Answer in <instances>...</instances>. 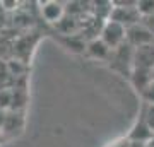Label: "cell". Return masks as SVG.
I'll use <instances>...</instances> for the list:
<instances>
[{
  "label": "cell",
  "mask_w": 154,
  "mask_h": 147,
  "mask_svg": "<svg viewBox=\"0 0 154 147\" xmlns=\"http://www.w3.org/2000/svg\"><path fill=\"white\" fill-rule=\"evenodd\" d=\"M108 21H115L123 27L139 24L142 21V17L137 11V2H113V11Z\"/></svg>",
  "instance_id": "6da1fadb"
},
{
  "label": "cell",
  "mask_w": 154,
  "mask_h": 147,
  "mask_svg": "<svg viewBox=\"0 0 154 147\" xmlns=\"http://www.w3.org/2000/svg\"><path fill=\"white\" fill-rule=\"evenodd\" d=\"M110 67L118 70L120 74H125V75L130 77L134 69V48L130 44L123 43L120 48H116L111 51L110 57Z\"/></svg>",
  "instance_id": "7a4b0ae2"
},
{
  "label": "cell",
  "mask_w": 154,
  "mask_h": 147,
  "mask_svg": "<svg viewBox=\"0 0 154 147\" xmlns=\"http://www.w3.org/2000/svg\"><path fill=\"white\" fill-rule=\"evenodd\" d=\"M99 38L103 39L111 50H116L127 41V27H123L122 24H118L115 21H106L103 29H101Z\"/></svg>",
  "instance_id": "3957f363"
},
{
  "label": "cell",
  "mask_w": 154,
  "mask_h": 147,
  "mask_svg": "<svg viewBox=\"0 0 154 147\" xmlns=\"http://www.w3.org/2000/svg\"><path fill=\"white\" fill-rule=\"evenodd\" d=\"M125 43L130 44L132 48H140V46H146V44H152L154 36L142 22H139V24H134V26L127 27V41Z\"/></svg>",
  "instance_id": "277c9868"
},
{
  "label": "cell",
  "mask_w": 154,
  "mask_h": 147,
  "mask_svg": "<svg viewBox=\"0 0 154 147\" xmlns=\"http://www.w3.org/2000/svg\"><path fill=\"white\" fill-rule=\"evenodd\" d=\"M154 69V43L140 48H134V69L132 70H149Z\"/></svg>",
  "instance_id": "5b68a950"
},
{
  "label": "cell",
  "mask_w": 154,
  "mask_h": 147,
  "mask_svg": "<svg viewBox=\"0 0 154 147\" xmlns=\"http://www.w3.org/2000/svg\"><path fill=\"white\" fill-rule=\"evenodd\" d=\"M86 51L91 58H98V60H110L111 51L113 50L103 41L101 38H94L86 44Z\"/></svg>",
  "instance_id": "8992f818"
},
{
  "label": "cell",
  "mask_w": 154,
  "mask_h": 147,
  "mask_svg": "<svg viewBox=\"0 0 154 147\" xmlns=\"http://www.w3.org/2000/svg\"><path fill=\"white\" fill-rule=\"evenodd\" d=\"M63 14H65V9L60 2H46L41 7V16L48 22H60L63 19Z\"/></svg>",
  "instance_id": "52a82bcc"
},
{
  "label": "cell",
  "mask_w": 154,
  "mask_h": 147,
  "mask_svg": "<svg viewBox=\"0 0 154 147\" xmlns=\"http://www.w3.org/2000/svg\"><path fill=\"white\" fill-rule=\"evenodd\" d=\"M130 82H132V86L137 89L139 93L142 94L147 86L152 82V72L149 70H132L130 74Z\"/></svg>",
  "instance_id": "ba28073f"
},
{
  "label": "cell",
  "mask_w": 154,
  "mask_h": 147,
  "mask_svg": "<svg viewBox=\"0 0 154 147\" xmlns=\"http://www.w3.org/2000/svg\"><path fill=\"white\" fill-rule=\"evenodd\" d=\"M152 137H154L152 130L149 128V125L146 123V120H144V116H142V118L137 121V125L134 127L132 133H130V139H134L135 142H144V140L152 139Z\"/></svg>",
  "instance_id": "9c48e42d"
},
{
  "label": "cell",
  "mask_w": 154,
  "mask_h": 147,
  "mask_svg": "<svg viewBox=\"0 0 154 147\" xmlns=\"http://www.w3.org/2000/svg\"><path fill=\"white\" fill-rule=\"evenodd\" d=\"M137 11L140 17H147L154 14V0H137Z\"/></svg>",
  "instance_id": "30bf717a"
},
{
  "label": "cell",
  "mask_w": 154,
  "mask_h": 147,
  "mask_svg": "<svg viewBox=\"0 0 154 147\" xmlns=\"http://www.w3.org/2000/svg\"><path fill=\"white\" fill-rule=\"evenodd\" d=\"M142 116H144V120H146V123L149 125V128L154 133V104H147L146 106V111H144Z\"/></svg>",
  "instance_id": "8fae6325"
},
{
  "label": "cell",
  "mask_w": 154,
  "mask_h": 147,
  "mask_svg": "<svg viewBox=\"0 0 154 147\" xmlns=\"http://www.w3.org/2000/svg\"><path fill=\"white\" fill-rule=\"evenodd\" d=\"M140 96H142V99H144L147 104H154V81L149 84L147 89H146V91H144Z\"/></svg>",
  "instance_id": "7c38bea8"
},
{
  "label": "cell",
  "mask_w": 154,
  "mask_h": 147,
  "mask_svg": "<svg viewBox=\"0 0 154 147\" xmlns=\"http://www.w3.org/2000/svg\"><path fill=\"white\" fill-rule=\"evenodd\" d=\"M140 22L147 27L149 31L152 33V36H154V14H152V16H147V17H142V21H140Z\"/></svg>",
  "instance_id": "4fadbf2b"
},
{
  "label": "cell",
  "mask_w": 154,
  "mask_h": 147,
  "mask_svg": "<svg viewBox=\"0 0 154 147\" xmlns=\"http://www.w3.org/2000/svg\"><path fill=\"white\" fill-rule=\"evenodd\" d=\"M152 81H154V69H152Z\"/></svg>",
  "instance_id": "5bb4252c"
}]
</instances>
